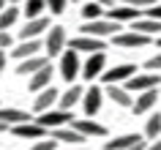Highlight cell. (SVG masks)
I'll use <instances>...</instances> for the list:
<instances>
[{"label":"cell","instance_id":"6da1fadb","mask_svg":"<svg viewBox=\"0 0 161 150\" xmlns=\"http://www.w3.org/2000/svg\"><path fill=\"white\" fill-rule=\"evenodd\" d=\"M123 30V25L120 22H112V19H90V22H85V25L79 27V33L82 36H96V38H107V36H115Z\"/></svg>","mask_w":161,"mask_h":150},{"label":"cell","instance_id":"7a4b0ae2","mask_svg":"<svg viewBox=\"0 0 161 150\" xmlns=\"http://www.w3.org/2000/svg\"><path fill=\"white\" fill-rule=\"evenodd\" d=\"M71 120H74V112H71V109H47V112H38V117H36V123L44 125L47 131L63 128V125H68Z\"/></svg>","mask_w":161,"mask_h":150},{"label":"cell","instance_id":"3957f363","mask_svg":"<svg viewBox=\"0 0 161 150\" xmlns=\"http://www.w3.org/2000/svg\"><path fill=\"white\" fill-rule=\"evenodd\" d=\"M79 68H82L79 52H74V49L60 52V76H63L68 85H74V79L79 76Z\"/></svg>","mask_w":161,"mask_h":150},{"label":"cell","instance_id":"277c9868","mask_svg":"<svg viewBox=\"0 0 161 150\" xmlns=\"http://www.w3.org/2000/svg\"><path fill=\"white\" fill-rule=\"evenodd\" d=\"M161 85V76L156 71H147V74H134L126 79V90L128 93H142V90H153Z\"/></svg>","mask_w":161,"mask_h":150},{"label":"cell","instance_id":"5b68a950","mask_svg":"<svg viewBox=\"0 0 161 150\" xmlns=\"http://www.w3.org/2000/svg\"><path fill=\"white\" fill-rule=\"evenodd\" d=\"M104 66H107V55H104V52H93V55L82 63L79 76H82V79H87V82H93V79H98V76H101Z\"/></svg>","mask_w":161,"mask_h":150},{"label":"cell","instance_id":"8992f818","mask_svg":"<svg viewBox=\"0 0 161 150\" xmlns=\"http://www.w3.org/2000/svg\"><path fill=\"white\" fill-rule=\"evenodd\" d=\"M115 47H126V49H136V47H147L150 44V36L136 33V30H120V33L112 36Z\"/></svg>","mask_w":161,"mask_h":150},{"label":"cell","instance_id":"52a82bcc","mask_svg":"<svg viewBox=\"0 0 161 150\" xmlns=\"http://www.w3.org/2000/svg\"><path fill=\"white\" fill-rule=\"evenodd\" d=\"M68 44V49L74 52H87V55H93V52H104V38H96V36H76V38H71Z\"/></svg>","mask_w":161,"mask_h":150},{"label":"cell","instance_id":"ba28073f","mask_svg":"<svg viewBox=\"0 0 161 150\" xmlns=\"http://www.w3.org/2000/svg\"><path fill=\"white\" fill-rule=\"evenodd\" d=\"M66 30L60 25H55V27H49L47 30V41H44V47H47V55L49 58H55V55H60V52L66 49Z\"/></svg>","mask_w":161,"mask_h":150},{"label":"cell","instance_id":"9c48e42d","mask_svg":"<svg viewBox=\"0 0 161 150\" xmlns=\"http://www.w3.org/2000/svg\"><path fill=\"white\" fill-rule=\"evenodd\" d=\"M145 11L142 8H134V6H118V8L107 11V19H112V22H120V25H131V22H136V19H142Z\"/></svg>","mask_w":161,"mask_h":150},{"label":"cell","instance_id":"30bf717a","mask_svg":"<svg viewBox=\"0 0 161 150\" xmlns=\"http://www.w3.org/2000/svg\"><path fill=\"white\" fill-rule=\"evenodd\" d=\"M11 134H14V136H19V139H30V142H36V139H44L49 131H47L44 125H38L36 120H27V123H17L14 128H11Z\"/></svg>","mask_w":161,"mask_h":150},{"label":"cell","instance_id":"8fae6325","mask_svg":"<svg viewBox=\"0 0 161 150\" xmlns=\"http://www.w3.org/2000/svg\"><path fill=\"white\" fill-rule=\"evenodd\" d=\"M101 101H104V90L90 85L87 90H82V107H85V115L87 117H96L98 109H101Z\"/></svg>","mask_w":161,"mask_h":150},{"label":"cell","instance_id":"7c38bea8","mask_svg":"<svg viewBox=\"0 0 161 150\" xmlns=\"http://www.w3.org/2000/svg\"><path fill=\"white\" fill-rule=\"evenodd\" d=\"M136 74V66H131V63H123V66H115L109 68V71H101V79L104 85H120V82H126L128 76H134Z\"/></svg>","mask_w":161,"mask_h":150},{"label":"cell","instance_id":"4fadbf2b","mask_svg":"<svg viewBox=\"0 0 161 150\" xmlns=\"http://www.w3.org/2000/svg\"><path fill=\"white\" fill-rule=\"evenodd\" d=\"M156 101H158V87H153V90H142V93H136L131 109H134V115H145V112H150V109L156 107Z\"/></svg>","mask_w":161,"mask_h":150},{"label":"cell","instance_id":"5bb4252c","mask_svg":"<svg viewBox=\"0 0 161 150\" xmlns=\"http://www.w3.org/2000/svg\"><path fill=\"white\" fill-rule=\"evenodd\" d=\"M68 125H71L74 131H79L85 139H90V136H107V128H104L101 123H96V120H76L74 117Z\"/></svg>","mask_w":161,"mask_h":150},{"label":"cell","instance_id":"9a60e30c","mask_svg":"<svg viewBox=\"0 0 161 150\" xmlns=\"http://www.w3.org/2000/svg\"><path fill=\"white\" fill-rule=\"evenodd\" d=\"M47 30H49V19L41 14V17H36V19H27V25L22 27L19 38H22V41H27V38H38V36L47 33Z\"/></svg>","mask_w":161,"mask_h":150},{"label":"cell","instance_id":"2e32d148","mask_svg":"<svg viewBox=\"0 0 161 150\" xmlns=\"http://www.w3.org/2000/svg\"><path fill=\"white\" fill-rule=\"evenodd\" d=\"M38 49H41V41H38V38H27V41H19L17 47H11V58L25 60V58L38 55Z\"/></svg>","mask_w":161,"mask_h":150},{"label":"cell","instance_id":"e0dca14e","mask_svg":"<svg viewBox=\"0 0 161 150\" xmlns=\"http://www.w3.org/2000/svg\"><path fill=\"white\" fill-rule=\"evenodd\" d=\"M58 96L60 93L55 90V87H44V90H38V96H36V101H33V107H36V112H47V109H52L55 104H58Z\"/></svg>","mask_w":161,"mask_h":150},{"label":"cell","instance_id":"ac0fdd59","mask_svg":"<svg viewBox=\"0 0 161 150\" xmlns=\"http://www.w3.org/2000/svg\"><path fill=\"white\" fill-rule=\"evenodd\" d=\"M47 63H49V58H44V55H33V58H25V60H19L17 74H19V76H30V74H36L38 68H44Z\"/></svg>","mask_w":161,"mask_h":150},{"label":"cell","instance_id":"d6986e66","mask_svg":"<svg viewBox=\"0 0 161 150\" xmlns=\"http://www.w3.org/2000/svg\"><path fill=\"white\" fill-rule=\"evenodd\" d=\"M52 139L55 142H68V145H82V142H87L85 136L79 131H74L71 125H63V128H52Z\"/></svg>","mask_w":161,"mask_h":150},{"label":"cell","instance_id":"ffe728a7","mask_svg":"<svg viewBox=\"0 0 161 150\" xmlns=\"http://www.w3.org/2000/svg\"><path fill=\"white\" fill-rule=\"evenodd\" d=\"M107 96H109L118 107H128L131 109V104H134V96H131L123 85H107Z\"/></svg>","mask_w":161,"mask_h":150},{"label":"cell","instance_id":"44dd1931","mask_svg":"<svg viewBox=\"0 0 161 150\" xmlns=\"http://www.w3.org/2000/svg\"><path fill=\"white\" fill-rule=\"evenodd\" d=\"M52 82V63H47L44 68H38L36 74H30V90H44V87H49Z\"/></svg>","mask_w":161,"mask_h":150},{"label":"cell","instance_id":"7402d4cb","mask_svg":"<svg viewBox=\"0 0 161 150\" xmlns=\"http://www.w3.org/2000/svg\"><path fill=\"white\" fill-rule=\"evenodd\" d=\"M0 120L6 125H17V123H27V120H33V117L22 112V109H11V107H0Z\"/></svg>","mask_w":161,"mask_h":150},{"label":"cell","instance_id":"603a6c76","mask_svg":"<svg viewBox=\"0 0 161 150\" xmlns=\"http://www.w3.org/2000/svg\"><path fill=\"white\" fill-rule=\"evenodd\" d=\"M76 101H82V87H79V85H71L66 93L58 96V109H71Z\"/></svg>","mask_w":161,"mask_h":150},{"label":"cell","instance_id":"cb8c5ba5","mask_svg":"<svg viewBox=\"0 0 161 150\" xmlns=\"http://www.w3.org/2000/svg\"><path fill=\"white\" fill-rule=\"evenodd\" d=\"M131 30H136V33H145V36L161 33V22H158V19H150V17H142V19H136V22H131Z\"/></svg>","mask_w":161,"mask_h":150},{"label":"cell","instance_id":"d4e9b609","mask_svg":"<svg viewBox=\"0 0 161 150\" xmlns=\"http://www.w3.org/2000/svg\"><path fill=\"white\" fill-rule=\"evenodd\" d=\"M142 136H136V134H123V136H115V139H109V142H104V150H126V147H131L134 142H139Z\"/></svg>","mask_w":161,"mask_h":150},{"label":"cell","instance_id":"484cf974","mask_svg":"<svg viewBox=\"0 0 161 150\" xmlns=\"http://www.w3.org/2000/svg\"><path fill=\"white\" fill-rule=\"evenodd\" d=\"M19 14H22V8H17V6H6V8L0 11V30H8V27L19 19Z\"/></svg>","mask_w":161,"mask_h":150},{"label":"cell","instance_id":"4316f807","mask_svg":"<svg viewBox=\"0 0 161 150\" xmlns=\"http://www.w3.org/2000/svg\"><path fill=\"white\" fill-rule=\"evenodd\" d=\"M145 136H147L150 142L161 136V112H156V115L147 117V123H145Z\"/></svg>","mask_w":161,"mask_h":150},{"label":"cell","instance_id":"83f0119b","mask_svg":"<svg viewBox=\"0 0 161 150\" xmlns=\"http://www.w3.org/2000/svg\"><path fill=\"white\" fill-rule=\"evenodd\" d=\"M44 11H47V0H25V14L27 19H36V17H41Z\"/></svg>","mask_w":161,"mask_h":150},{"label":"cell","instance_id":"f1b7e54d","mask_svg":"<svg viewBox=\"0 0 161 150\" xmlns=\"http://www.w3.org/2000/svg\"><path fill=\"white\" fill-rule=\"evenodd\" d=\"M101 14H104V6H98V3H93V0L82 6V17H85V22H90V19H98Z\"/></svg>","mask_w":161,"mask_h":150},{"label":"cell","instance_id":"f546056e","mask_svg":"<svg viewBox=\"0 0 161 150\" xmlns=\"http://www.w3.org/2000/svg\"><path fill=\"white\" fill-rule=\"evenodd\" d=\"M66 6H68V0H47V11H49V14H55V17H58V14H63V11H66Z\"/></svg>","mask_w":161,"mask_h":150},{"label":"cell","instance_id":"4dcf8cb0","mask_svg":"<svg viewBox=\"0 0 161 150\" xmlns=\"http://www.w3.org/2000/svg\"><path fill=\"white\" fill-rule=\"evenodd\" d=\"M55 147H58V142H55V139H47V136H44V139H36L30 150H55Z\"/></svg>","mask_w":161,"mask_h":150},{"label":"cell","instance_id":"1f68e13d","mask_svg":"<svg viewBox=\"0 0 161 150\" xmlns=\"http://www.w3.org/2000/svg\"><path fill=\"white\" fill-rule=\"evenodd\" d=\"M14 47V38H11L8 30H0V49H11Z\"/></svg>","mask_w":161,"mask_h":150},{"label":"cell","instance_id":"d6a6232c","mask_svg":"<svg viewBox=\"0 0 161 150\" xmlns=\"http://www.w3.org/2000/svg\"><path fill=\"white\" fill-rule=\"evenodd\" d=\"M142 11H145L150 19H158V22H161V3H158V6L153 3V6H147V8H142Z\"/></svg>","mask_w":161,"mask_h":150},{"label":"cell","instance_id":"836d02e7","mask_svg":"<svg viewBox=\"0 0 161 150\" xmlns=\"http://www.w3.org/2000/svg\"><path fill=\"white\" fill-rule=\"evenodd\" d=\"M145 68H147V71H161V55H153V58L145 63Z\"/></svg>","mask_w":161,"mask_h":150},{"label":"cell","instance_id":"e575fe53","mask_svg":"<svg viewBox=\"0 0 161 150\" xmlns=\"http://www.w3.org/2000/svg\"><path fill=\"white\" fill-rule=\"evenodd\" d=\"M126 6H134V8H147V6H153L156 0H123Z\"/></svg>","mask_w":161,"mask_h":150},{"label":"cell","instance_id":"d590c367","mask_svg":"<svg viewBox=\"0 0 161 150\" xmlns=\"http://www.w3.org/2000/svg\"><path fill=\"white\" fill-rule=\"evenodd\" d=\"M147 147V145H145V139H139V142H134V145H131V147H126V150H145Z\"/></svg>","mask_w":161,"mask_h":150},{"label":"cell","instance_id":"8d00e7d4","mask_svg":"<svg viewBox=\"0 0 161 150\" xmlns=\"http://www.w3.org/2000/svg\"><path fill=\"white\" fill-rule=\"evenodd\" d=\"M6 58H8L6 49H0V74H3V68H6Z\"/></svg>","mask_w":161,"mask_h":150},{"label":"cell","instance_id":"74e56055","mask_svg":"<svg viewBox=\"0 0 161 150\" xmlns=\"http://www.w3.org/2000/svg\"><path fill=\"white\" fill-rule=\"evenodd\" d=\"M145 150H161V139H153V142H150V145H147Z\"/></svg>","mask_w":161,"mask_h":150},{"label":"cell","instance_id":"f35d334b","mask_svg":"<svg viewBox=\"0 0 161 150\" xmlns=\"http://www.w3.org/2000/svg\"><path fill=\"white\" fill-rule=\"evenodd\" d=\"M93 3H98V6H112L115 0H93Z\"/></svg>","mask_w":161,"mask_h":150},{"label":"cell","instance_id":"ab89813d","mask_svg":"<svg viewBox=\"0 0 161 150\" xmlns=\"http://www.w3.org/2000/svg\"><path fill=\"white\" fill-rule=\"evenodd\" d=\"M6 128H8V125H6V123H3V120H0V131H6Z\"/></svg>","mask_w":161,"mask_h":150},{"label":"cell","instance_id":"60d3db41","mask_svg":"<svg viewBox=\"0 0 161 150\" xmlns=\"http://www.w3.org/2000/svg\"><path fill=\"white\" fill-rule=\"evenodd\" d=\"M3 8H6V0H0V11H3Z\"/></svg>","mask_w":161,"mask_h":150},{"label":"cell","instance_id":"b9f144b4","mask_svg":"<svg viewBox=\"0 0 161 150\" xmlns=\"http://www.w3.org/2000/svg\"><path fill=\"white\" fill-rule=\"evenodd\" d=\"M11 3H25V0H11Z\"/></svg>","mask_w":161,"mask_h":150},{"label":"cell","instance_id":"7bdbcfd3","mask_svg":"<svg viewBox=\"0 0 161 150\" xmlns=\"http://www.w3.org/2000/svg\"><path fill=\"white\" fill-rule=\"evenodd\" d=\"M156 44H158V47H161V38H158V41H156Z\"/></svg>","mask_w":161,"mask_h":150},{"label":"cell","instance_id":"ee69618b","mask_svg":"<svg viewBox=\"0 0 161 150\" xmlns=\"http://www.w3.org/2000/svg\"><path fill=\"white\" fill-rule=\"evenodd\" d=\"M71 3H74V0H71Z\"/></svg>","mask_w":161,"mask_h":150}]
</instances>
